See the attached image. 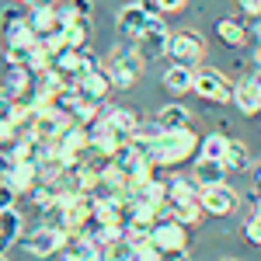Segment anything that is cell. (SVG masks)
<instances>
[{
    "label": "cell",
    "instance_id": "cell-7",
    "mask_svg": "<svg viewBox=\"0 0 261 261\" xmlns=\"http://www.w3.org/2000/svg\"><path fill=\"white\" fill-rule=\"evenodd\" d=\"M66 125H70V115L60 112V108H53V105H45V108L35 112V119H32V125H28V133L39 136L42 143H56Z\"/></svg>",
    "mask_w": 261,
    "mask_h": 261
},
{
    "label": "cell",
    "instance_id": "cell-27",
    "mask_svg": "<svg viewBox=\"0 0 261 261\" xmlns=\"http://www.w3.org/2000/svg\"><path fill=\"white\" fill-rule=\"evenodd\" d=\"M63 39L70 49H87V39H91V18H77L70 28H63Z\"/></svg>",
    "mask_w": 261,
    "mask_h": 261
},
{
    "label": "cell",
    "instance_id": "cell-13",
    "mask_svg": "<svg viewBox=\"0 0 261 261\" xmlns=\"http://www.w3.org/2000/svg\"><path fill=\"white\" fill-rule=\"evenodd\" d=\"M226 164L223 161H205V157H195V167H192V178L199 188H216V185H226Z\"/></svg>",
    "mask_w": 261,
    "mask_h": 261
},
{
    "label": "cell",
    "instance_id": "cell-29",
    "mask_svg": "<svg viewBox=\"0 0 261 261\" xmlns=\"http://www.w3.org/2000/svg\"><path fill=\"white\" fill-rule=\"evenodd\" d=\"M101 115V101H87V98H77V105L70 108V122L77 125H91V122Z\"/></svg>",
    "mask_w": 261,
    "mask_h": 261
},
{
    "label": "cell",
    "instance_id": "cell-39",
    "mask_svg": "<svg viewBox=\"0 0 261 261\" xmlns=\"http://www.w3.org/2000/svg\"><path fill=\"white\" fill-rule=\"evenodd\" d=\"M247 77H251V84L261 91V66H254V73H247Z\"/></svg>",
    "mask_w": 261,
    "mask_h": 261
},
{
    "label": "cell",
    "instance_id": "cell-12",
    "mask_svg": "<svg viewBox=\"0 0 261 261\" xmlns=\"http://www.w3.org/2000/svg\"><path fill=\"white\" fill-rule=\"evenodd\" d=\"M101 119H105V125H108L122 143L133 140V133H136V125H140V119H136L129 108H101Z\"/></svg>",
    "mask_w": 261,
    "mask_h": 261
},
{
    "label": "cell",
    "instance_id": "cell-6",
    "mask_svg": "<svg viewBox=\"0 0 261 261\" xmlns=\"http://www.w3.org/2000/svg\"><path fill=\"white\" fill-rule=\"evenodd\" d=\"M150 247L161 251V254L188 247V226H181V223L171 220V216H161V220L153 223V230H150Z\"/></svg>",
    "mask_w": 261,
    "mask_h": 261
},
{
    "label": "cell",
    "instance_id": "cell-8",
    "mask_svg": "<svg viewBox=\"0 0 261 261\" xmlns=\"http://www.w3.org/2000/svg\"><path fill=\"white\" fill-rule=\"evenodd\" d=\"M63 241H66V233L60 230H53V226H35L32 233H21V251H28V254H39V258H49V254H60Z\"/></svg>",
    "mask_w": 261,
    "mask_h": 261
},
{
    "label": "cell",
    "instance_id": "cell-9",
    "mask_svg": "<svg viewBox=\"0 0 261 261\" xmlns=\"http://www.w3.org/2000/svg\"><path fill=\"white\" fill-rule=\"evenodd\" d=\"M199 205H202L205 216H230V213H237L241 195H237L230 185H216V188H202Z\"/></svg>",
    "mask_w": 261,
    "mask_h": 261
},
{
    "label": "cell",
    "instance_id": "cell-35",
    "mask_svg": "<svg viewBox=\"0 0 261 261\" xmlns=\"http://www.w3.org/2000/svg\"><path fill=\"white\" fill-rule=\"evenodd\" d=\"M161 261H188V247H181V251H167V254H161Z\"/></svg>",
    "mask_w": 261,
    "mask_h": 261
},
{
    "label": "cell",
    "instance_id": "cell-3",
    "mask_svg": "<svg viewBox=\"0 0 261 261\" xmlns=\"http://www.w3.org/2000/svg\"><path fill=\"white\" fill-rule=\"evenodd\" d=\"M192 91L202 101H213V105H233V81L223 70H216V66H195Z\"/></svg>",
    "mask_w": 261,
    "mask_h": 261
},
{
    "label": "cell",
    "instance_id": "cell-5",
    "mask_svg": "<svg viewBox=\"0 0 261 261\" xmlns=\"http://www.w3.org/2000/svg\"><path fill=\"white\" fill-rule=\"evenodd\" d=\"M167 42H171V32H167V24H164L157 14L146 21V28L140 32V39H136V53H140L146 63H157L167 56Z\"/></svg>",
    "mask_w": 261,
    "mask_h": 261
},
{
    "label": "cell",
    "instance_id": "cell-19",
    "mask_svg": "<svg viewBox=\"0 0 261 261\" xmlns=\"http://www.w3.org/2000/svg\"><path fill=\"white\" fill-rule=\"evenodd\" d=\"M167 181V202H199L202 188L195 185V178H181V174H171Z\"/></svg>",
    "mask_w": 261,
    "mask_h": 261
},
{
    "label": "cell",
    "instance_id": "cell-16",
    "mask_svg": "<svg viewBox=\"0 0 261 261\" xmlns=\"http://www.w3.org/2000/svg\"><path fill=\"white\" fill-rule=\"evenodd\" d=\"M216 39L237 53V49H244V45H247L251 32H247V24H241L237 18H220V21H216Z\"/></svg>",
    "mask_w": 261,
    "mask_h": 261
},
{
    "label": "cell",
    "instance_id": "cell-24",
    "mask_svg": "<svg viewBox=\"0 0 261 261\" xmlns=\"http://www.w3.org/2000/svg\"><path fill=\"white\" fill-rule=\"evenodd\" d=\"M223 164H226V171H247L251 167V150L244 146L241 140H230L226 143V153H223Z\"/></svg>",
    "mask_w": 261,
    "mask_h": 261
},
{
    "label": "cell",
    "instance_id": "cell-45",
    "mask_svg": "<svg viewBox=\"0 0 261 261\" xmlns=\"http://www.w3.org/2000/svg\"><path fill=\"white\" fill-rule=\"evenodd\" d=\"M258 115H261V108H258Z\"/></svg>",
    "mask_w": 261,
    "mask_h": 261
},
{
    "label": "cell",
    "instance_id": "cell-40",
    "mask_svg": "<svg viewBox=\"0 0 261 261\" xmlns=\"http://www.w3.org/2000/svg\"><path fill=\"white\" fill-rule=\"evenodd\" d=\"M254 66H261V42L254 45Z\"/></svg>",
    "mask_w": 261,
    "mask_h": 261
},
{
    "label": "cell",
    "instance_id": "cell-4",
    "mask_svg": "<svg viewBox=\"0 0 261 261\" xmlns=\"http://www.w3.org/2000/svg\"><path fill=\"white\" fill-rule=\"evenodd\" d=\"M167 56H171V63L202 66V60H205V39H202L199 32H192V28H178V32H171Z\"/></svg>",
    "mask_w": 261,
    "mask_h": 261
},
{
    "label": "cell",
    "instance_id": "cell-20",
    "mask_svg": "<svg viewBox=\"0 0 261 261\" xmlns=\"http://www.w3.org/2000/svg\"><path fill=\"white\" fill-rule=\"evenodd\" d=\"M133 199L146 202V205H153V209L161 213L164 205H167V181H164V178H150L146 185H140V188L133 192Z\"/></svg>",
    "mask_w": 261,
    "mask_h": 261
},
{
    "label": "cell",
    "instance_id": "cell-14",
    "mask_svg": "<svg viewBox=\"0 0 261 261\" xmlns=\"http://www.w3.org/2000/svg\"><path fill=\"white\" fill-rule=\"evenodd\" d=\"M4 181H7L18 195H28V192L39 185V164H35V161H14L11 174H7Z\"/></svg>",
    "mask_w": 261,
    "mask_h": 261
},
{
    "label": "cell",
    "instance_id": "cell-10",
    "mask_svg": "<svg viewBox=\"0 0 261 261\" xmlns=\"http://www.w3.org/2000/svg\"><path fill=\"white\" fill-rule=\"evenodd\" d=\"M153 18V14H146V7H143L140 0H133V4H125V7H119V14H115V28H119L122 39L136 42L140 39V32L146 28V21Z\"/></svg>",
    "mask_w": 261,
    "mask_h": 261
},
{
    "label": "cell",
    "instance_id": "cell-11",
    "mask_svg": "<svg viewBox=\"0 0 261 261\" xmlns=\"http://www.w3.org/2000/svg\"><path fill=\"white\" fill-rule=\"evenodd\" d=\"M77 91H81V98H87V101H108V94H112V77H108V70L98 66V70L84 73L81 81H77Z\"/></svg>",
    "mask_w": 261,
    "mask_h": 261
},
{
    "label": "cell",
    "instance_id": "cell-33",
    "mask_svg": "<svg viewBox=\"0 0 261 261\" xmlns=\"http://www.w3.org/2000/svg\"><path fill=\"white\" fill-rule=\"evenodd\" d=\"M188 0H157V11L161 14H174V11H185Z\"/></svg>",
    "mask_w": 261,
    "mask_h": 261
},
{
    "label": "cell",
    "instance_id": "cell-28",
    "mask_svg": "<svg viewBox=\"0 0 261 261\" xmlns=\"http://www.w3.org/2000/svg\"><path fill=\"white\" fill-rule=\"evenodd\" d=\"M164 133H167V129H164V125H161L157 119H140V125H136V133H133V143L146 150V146H150L153 140H161Z\"/></svg>",
    "mask_w": 261,
    "mask_h": 261
},
{
    "label": "cell",
    "instance_id": "cell-26",
    "mask_svg": "<svg viewBox=\"0 0 261 261\" xmlns=\"http://www.w3.org/2000/svg\"><path fill=\"white\" fill-rule=\"evenodd\" d=\"M226 143H230V136H223V133H209V136H202V140H199V153H195V157H205V161H223Z\"/></svg>",
    "mask_w": 261,
    "mask_h": 261
},
{
    "label": "cell",
    "instance_id": "cell-22",
    "mask_svg": "<svg viewBox=\"0 0 261 261\" xmlns=\"http://www.w3.org/2000/svg\"><path fill=\"white\" fill-rule=\"evenodd\" d=\"M21 233H24V216H21L14 205L4 209L0 213V244H18Z\"/></svg>",
    "mask_w": 261,
    "mask_h": 261
},
{
    "label": "cell",
    "instance_id": "cell-37",
    "mask_svg": "<svg viewBox=\"0 0 261 261\" xmlns=\"http://www.w3.org/2000/svg\"><path fill=\"white\" fill-rule=\"evenodd\" d=\"M21 7H28V11H35V7H49V4H56V0H14Z\"/></svg>",
    "mask_w": 261,
    "mask_h": 261
},
{
    "label": "cell",
    "instance_id": "cell-17",
    "mask_svg": "<svg viewBox=\"0 0 261 261\" xmlns=\"http://www.w3.org/2000/svg\"><path fill=\"white\" fill-rule=\"evenodd\" d=\"M233 105H237V112H241V115H258L261 91L251 84V77H244V81L233 84Z\"/></svg>",
    "mask_w": 261,
    "mask_h": 261
},
{
    "label": "cell",
    "instance_id": "cell-18",
    "mask_svg": "<svg viewBox=\"0 0 261 261\" xmlns=\"http://www.w3.org/2000/svg\"><path fill=\"white\" fill-rule=\"evenodd\" d=\"M28 24H32V32L35 35H53V32H63L60 24V7L56 4H49V7H35L32 14H28Z\"/></svg>",
    "mask_w": 261,
    "mask_h": 261
},
{
    "label": "cell",
    "instance_id": "cell-21",
    "mask_svg": "<svg viewBox=\"0 0 261 261\" xmlns=\"http://www.w3.org/2000/svg\"><path fill=\"white\" fill-rule=\"evenodd\" d=\"M161 216H171V220H178L181 226H195V223H202V205L199 202H167L161 209Z\"/></svg>",
    "mask_w": 261,
    "mask_h": 261
},
{
    "label": "cell",
    "instance_id": "cell-25",
    "mask_svg": "<svg viewBox=\"0 0 261 261\" xmlns=\"http://www.w3.org/2000/svg\"><path fill=\"white\" fill-rule=\"evenodd\" d=\"M4 39H7V45H21V42H39V35L32 32V24H28V14L18 21H7L4 24Z\"/></svg>",
    "mask_w": 261,
    "mask_h": 261
},
{
    "label": "cell",
    "instance_id": "cell-15",
    "mask_svg": "<svg viewBox=\"0 0 261 261\" xmlns=\"http://www.w3.org/2000/svg\"><path fill=\"white\" fill-rule=\"evenodd\" d=\"M192 84H195V66H185V63H171L167 70H164V87L181 98V94H188L192 91Z\"/></svg>",
    "mask_w": 261,
    "mask_h": 261
},
{
    "label": "cell",
    "instance_id": "cell-36",
    "mask_svg": "<svg viewBox=\"0 0 261 261\" xmlns=\"http://www.w3.org/2000/svg\"><path fill=\"white\" fill-rule=\"evenodd\" d=\"M0 18H4V24H7V21H18V18H24V14H21V7H4Z\"/></svg>",
    "mask_w": 261,
    "mask_h": 261
},
{
    "label": "cell",
    "instance_id": "cell-23",
    "mask_svg": "<svg viewBox=\"0 0 261 261\" xmlns=\"http://www.w3.org/2000/svg\"><path fill=\"white\" fill-rule=\"evenodd\" d=\"M157 122H161L164 129H181V125H192V112L181 101H171V105H164L161 112H157Z\"/></svg>",
    "mask_w": 261,
    "mask_h": 261
},
{
    "label": "cell",
    "instance_id": "cell-34",
    "mask_svg": "<svg viewBox=\"0 0 261 261\" xmlns=\"http://www.w3.org/2000/svg\"><path fill=\"white\" fill-rule=\"evenodd\" d=\"M233 4L241 7L247 18H258V14H261V0H233Z\"/></svg>",
    "mask_w": 261,
    "mask_h": 261
},
{
    "label": "cell",
    "instance_id": "cell-42",
    "mask_svg": "<svg viewBox=\"0 0 261 261\" xmlns=\"http://www.w3.org/2000/svg\"><path fill=\"white\" fill-rule=\"evenodd\" d=\"M220 261H233V258H220Z\"/></svg>",
    "mask_w": 261,
    "mask_h": 261
},
{
    "label": "cell",
    "instance_id": "cell-38",
    "mask_svg": "<svg viewBox=\"0 0 261 261\" xmlns=\"http://www.w3.org/2000/svg\"><path fill=\"white\" fill-rule=\"evenodd\" d=\"M247 32H251V35L261 42V14H258V18H251V28H247Z\"/></svg>",
    "mask_w": 261,
    "mask_h": 261
},
{
    "label": "cell",
    "instance_id": "cell-41",
    "mask_svg": "<svg viewBox=\"0 0 261 261\" xmlns=\"http://www.w3.org/2000/svg\"><path fill=\"white\" fill-rule=\"evenodd\" d=\"M254 188H261V167L254 171Z\"/></svg>",
    "mask_w": 261,
    "mask_h": 261
},
{
    "label": "cell",
    "instance_id": "cell-44",
    "mask_svg": "<svg viewBox=\"0 0 261 261\" xmlns=\"http://www.w3.org/2000/svg\"><path fill=\"white\" fill-rule=\"evenodd\" d=\"M0 261H7V258H4V254H0Z\"/></svg>",
    "mask_w": 261,
    "mask_h": 261
},
{
    "label": "cell",
    "instance_id": "cell-31",
    "mask_svg": "<svg viewBox=\"0 0 261 261\" xmlns=\"http://www.w3.org/2000/svg\"><path fill=\"white\" fill-rule=\"evenodd\" d=\"M14 199H18V192H14L7 181H0V213H4V209H11V205H14Z\"/></svg>",
    "mask_w": 261,
    "mask_h": 261
},
{
    "label": "cell",
    "instance_id": "cell-30",
    "mask_svg": "<svg viewBox=\"0 0 261 261\" xmlns=\"http://www.w3.org/2000/svg\"><path fill=\"white\" fill-rule=\"evenodd\" d=\"M244 241L261 244V216H247V220H244Z\"/></svg>",
    "mask_w": 261,
    "mask_h": 261
},
{
    "label": "cell",
    "instance_id": "cell-32",
    "mask_svg": "<svg viewBox=\"0 0 261 261\" xmlns=\"http://www.w3.org/2000/svg\"><path fill=\"white\" fill-rule=\"evenodd\" d=\"M70 7H73L77 18H91L94 14V0H70Z\"/></svg>",
    "mask_w": 261,
    "mask_h": 261
},
{
    "label": "cell",
    "instance_id": "cell-1",
    "mask_svg": "<svg viewBox=\"0 0 261 261\" xmlns=\"http://www.w3.org/2000/svg\"><path fill=\"white\" fill-rule=\"evenodd\" d=\"M199 133L192 125H181V129H167L161 140H153L143 153L153 167H178V164L192 161L199 153Z\"/></svg>",
    "mask_w": 261,
    "mask_h": 261
},
{
    "label": "cell",
    "instance_id": "cell-2",
    "mask_svg": "<svg viewBox=\"0 0 261 261\" xmlns=\"http://www.w3.org/2000/svg\"><path fill=\"white\" fill-rule=\"evenodd\" d=\"M143 66H146V60L136 53V42H119L112 49L108 63H105V70L112 77V87H133V84L140 81Z\"/></svg>",
    "mask_w": 261,
    "mask_h": 261
},
{
    "label": "cell",
    "instance_id": "cell-43",
    "mask_svg": "<svg viewBox=\"0 0 261 261\" xmlns=\"http://www.w3.org/2000/svg\"><path fill=\"white\" fill-rule=\"evenodd\" d=\"M0 181H4V171H0Z\"/></svg>",
    "mask_w": 261,
    "mask_h": 261
}]
</instances>
